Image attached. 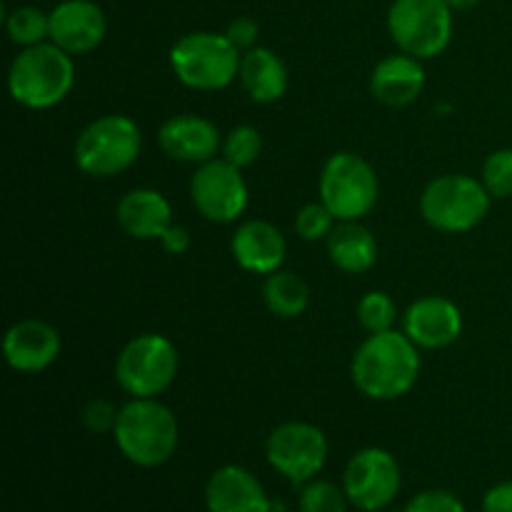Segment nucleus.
Listing matches in <instances>:
<instances>
[{"label":"nucleus","instance_id":"obj_28","mask_svg":"<svg viewBox=\"0 0 512 512\" xmlns=\"http://www.w3.org/2000/svg\"><path fill=\"white\" fill-rule=\"evenodd\" d=\"M335 223H338V218L330 213L328 205L323 200H315V203H305L298 210V215H295V233L303 240H308V243H318V240H328Z\"/></svg>","mask_w":512,"mask_h":512},{"label":"nucleus","instance_id":"obj_10","mask_svg":"<svg viewBox=\"0 0 512 512\" xmlns=\"http://www.w3.org/2000/svg\"><path fill=\"white\" fill-rule=\"evenodd\" d=\"M330 455L328 438L313 423L290 420L278 425L265 440V458L275 473L293 485H305L320 475Z\"/></svg>","mask_w":512,"mask_h":512},{"label":"nucleus","instance_id":"obj_22","mask_svg":"<svg viewBox=\"0 0 512 512\" xmlns=\"http://www.w3.org/2000/svg\"><path fill=\"white\" fill-rule=\"evenodd\" d=\"M325 245L333 265L343 273H368L378 260V240L360 220H338Z\"/></svg>","mask_w":512,"mask_h":512},{"label":"nucleus","instance_id":"obj_3","mask_svg":"<svg viewBox=\"0 0 512 512\" xmlns=\"http://www.w3.org/2000/svg\"><path fill=\"white\" fill-rule=\"evenodd\" d=\"M73 85V55L50 40L23 48L8 68L10 98L30 110L55 108L68 98Z\"/></svg>","mask_w":512,"mask_h":512},{"label":"nucleus","instance_id":"obj_9","mask_svg":"<svg viewBox=\"0 0 512 512\" xmlns=\"http://www.w3.org/2000/svg\"><path fill=\"white\" fill-rule=\"evenodd\" d=\"M388 33L400 53L418 60L438 58L453 40V8L448 0H393Z\"/></svg>","mask_w":512,"mask_h":512},{"label":"nucleus","instance_id":"obj_18","mask_svg":"<svg viewBox=\"0 0 512 512\" xmlns=\"http://www.w3.org/2000/svg\"><path fill=\"white\" fill-rule=\"evenodd\" d=\"M230 253L248 273L270 275L283 268L288 243L268 220H245L230 238Z\"/></svg>","mask_w":512,"mask_h":512},{"label":"nucleus","instance_id":"obj_26","mask_svg":"<svg viewBox=\"0 0 512 512\" xmlns=\"http://www.w3.org/2000/svg\"><path fill=\"white\" fill-rule=\"evenodd\" d=\"M398 320V305L383 290H370L358 303V323L363 325L365 333H385L393 330Z\"/></svg>","mask_w":512,"mask_h":512},{"label":"nucleus","instance_id":"obj_32","mask_svg":"<svg viewBox=\"0 0 512 512\" xmlns=\"http://www.w3.org/2000/svg\"><path fill=\"white\" fill-rule=\"evenodd\" d=\"M225 35H228V40L240 50V53H245V50H250L258 45L260 25H258V20L250 18V15H238V18L230 20L228 23Z\"/></svg>","mask_w":512,"mask_h":512},{"label":"nucleus","instance_id":"obj_13","mask_svg":"<svg viewBox=\"0 0 512 512\" xmlns=\"http://www.w3.org/2000/svg\"><path fill=\"white\" fill-rule=\"evenodd\" d=\"M108 33V18L95 0H63L50 10V43L70 55L93 53Z\"/></svg>","mask_w":512,"mask_h":512},{"label":"nucleus","instance_id":"obj_19","mask_svg":"<svg viewBox=\"0 0 512 512\" xmlns=\"http://www.w3.org/2000/svg\"><path fill=\"white\" fill-rule=\"evenodd\" d=\"M115 220L133 240H160L173 225V205L160 190L133 188L120 198Z\"/></svg>","mask_w":512,"mask_h":512},{"label":"nucleus","instance_id":"obj_6","mask_svg":"<svg viewBox=\"0 0 512 512\" xmlns=\"http://www.w3.org/2000/svg\"><path fill=\"white\" fill-rule=\"evenodd\" d=\"M493 195L483 180L465 173H448L430 180L420 195V215L440 233H468L478 228L490 210Z\"/></svg>","mask_w":512,"mask_h":512},{"label":"nucleus","instance_id":"obj_14","mask_svg":"<svg viewBox=\"0 0 512 512\" xmlns=\"http://www.w3.org/2000/svg\"><path fill=\"white\" fill-rule=\"evenodd\" d=\"M158 145L175 163L203 165L218 158L223 138H220V130L215 128L213 120L195 113H183L173 115L160 125Z\"/></svg>","mask_w":512,"mask_h":512},{"label":"nucleus","instance_id":"obj_21","mask_svg":"<svg viewBox=\"0 0 512 512\" xmlns=\"http://www.w3.org/2000/svg\"><path fill=\"white\" fill-rule=\"evenodd\" d=\"M240 85L253 103L270 105L288 93V68L275 50L255 45L240 58Z\"/></svg>","mask_w":512,"mask_h":512},{"label":"nucleus","instance_id":"obj_33","mask_svg":"<svg viewBox=\"0 0 512 512\" xmlns=\"http://www.w3.org/2000/svg\"><path fill=\"white\" fill-rule=\"evenodd\" d=\"M483 512H512V480L493 485L485 493Z\"/></svg>","mask_w":512,"mask_h":512},{"label":"nucleus","instance_id":"obj_31","mask_svg":"<svg viewBox=\"0 0 512 512\" xmlns=\"http://www.w3.org/2000/svg\"><path fill=\"white\" fill-rule=\"evenodd\" d=\"M403 512H468L465 503L450 490H423V493L413 495L405 505Z\"/></svg>","mask_w":512,"mask_h":512},{"label":"nucleus","instance_id":"obj_20","mask_svg":"<svg viewBox=\"0 0 512 512\" xmlns=\"http://www.w3.org/2000/svg\"><path fill=\"white\" fill-rule=\"evenodd\" d=\"M425 88L423 60L408 53L388 55L370 73V93L388 108H405L415 103Z\"/></svg>","mask_w":512,"mask_h":512},{"label":"nucleus","instance_id":"obj_25","mask_svg":"<svg viewBox=\"0 0 512 512\" xmlns=\"http://www.w3.org/2000/svg\"><path fill=\"white\" fill-rule=\"evenodd\" d=\"M263 153V135L253 125H235L228 135L223 138V148H220V158L233 163L235 168H248Z\"/></svg>","mask_w":512,"mask_h":512},{"label":"nucleus","instance_id":"obj_12","mask_svg":"<svg viewBox=\"0 0 512 512\" xmlns=\"http://www.w3.org/2000/svg\"><path fill=\"white\" fill-rule=\"evenodd\" d=\"M403 473L395 455L385 448H363L348 460L343 473V490L350 505L363 512L388 508L400 493Z\"/></svg>","mask_w":512,"mask_h":512},{"label":"nucleus","instance_id":"obj_23","mask_svg":"<svg viewBox=\"0 0 512 512\" xmlns=\"http://www.w3.org/2000/svg\"><path fill=\"white\" fill-rule=\"evenodd\" d=\"M263 300L268 310L278 318H298L310 305V288L300 275L290 270H275L263 283Z\"/></svg>","mask_w":512,"mask_h":512},{"label":"nucleus","instance_id":"obj_24","mask_svg":"<svg viewBox=\"0 0 512 512\" xmlns=\"http://www.w3.org/2000/svg\"><path fill=\"white\" fill-rule=\"evenodd\" d=\"M5 30H8V38L20 48L40 45L50 40V13L35 8V5H20L8 13Z\"/></svg>","mask_w":512,"mask_h":512},{"label":"nucleus","instance_id":"obj_16","mask_svg":"<svg viewBox=\"0 0 512 512\" xmlns=\"http://www.w3.org/2000/svg\"><path fill=\"white\" fill-rule=\"evenodd\" d=\"M5 363L25 375L43 373L58 360L60 333L40 318L18 320L3 338Z\"/></svg>","mask_w":512,"mask_h":512},{"label":"nucleus","instance_id":"obj_34","mask_svg":"<svg viewBox=\"0 0 512 512\" xmlns=\"http://www.w3.org/2000/svg\"><path fill=\"white\" fill-rule=\"evenodd\" d=\"M160 245H163L165 253L170 255H185L190 250V233L183 228V225H170L168 230L160 238Z\"/></svg>","mask_w":512,"mask_h":512},{"label":"nucleus","instance_id":"obj_17","mask_svg":"<svg viewBox=\"0 0 512 512\" xmlns=\"http://www.w3.org/2000/svg\"><path fill=\"white\" fill-rule=\"evenodd\" d=\"M208 512H273L275 503L263 483L240 465H223L205 483Z\"/></svg>","mask_w":512,"mask_h":512},{"label":"nucleus","instance_id":"obj_27","mask_svg":"<svg viewBox=\"0 0 512 512\" xmlns=\"http://www.w3.org/2000/svg\"><path fill=\"white\" fill-rule=\"evenodd\" d=\"M348 495L340 485L330 483V480H310L303 485L298 500L300 512H348Z\"/></svg>","mask_w":512,"mask_h":512},{"label":"nucleus","instance_id":"obj_35","mask_svg":"<svg viewBox=\"0 0 512 512\" xmlns=\"http://www.w3.org/2000/svg\"><path fill=\"white\" fill-rule=\"evenodd\" d=\"M480 3H483V0H448V5L453 10H470Z\"/></svg>","mask_w":512,"mask_h":512},{"label":"nucleus","instance_id":"obj_2","mask_svg":"<svg viewBox=\"0 0 512 512\" xmlns=\"http://www.w3.org/2000/svg\"><path fill=\"white\" fill-rule=\"evenodd\" d=\"M113 440L128 463L160 468L178 450L180 425L173 410L158 398H130L120 408Z\"/></svg>","mask_w":512,"mask_h":512},{"label":"nucleus","instance_id":"obj_5","mask_svg":"<svg viewBox=\"0 0 512 512\" xmlns=\"http://www.w3.org/2000/svg\"><path fill=\"white\" fill-rule=\"evenodd\" d=\"M240 53L225 33L198 30L188 33L170 48V68L185 88L213 90L228 88L240 73Z\"/></svg>","mask_w":512,"mask_h":512},{"label":"nucleus","instance_id":"obj_15","mask_svg":"<svg viewBox=\"0 0 512 512\" xmlns=\"http://www.w3.org/2000/svg\"><path fill=\"white\" fill-rule=\"evenodd\" d=\"M403 333L420 350L448 348L463 335V313L443 295H425L405 310Z\"/></svg>","mask_w":512,"mask_h":512},{"label":"nucleus","instance_id":"obj_29","mask_svg":"<svg viewBox=\"0 0 512 512\" xmlns=\"http://www.w3.org/2000/svg\"><path fill=\"white\" fill-rule=\"evenodd\" d=\"M480 180L493 198H512V148H500L490 153L483 163Z\"/></svg>","mask_w":512,"mask_h":512},{"label":"nucleus","instance_id":"obj_1","mask_svg":"<svg viewBox=\"0 0 512 512\" xmlns=\"http://www.w3.org/2000/svg\"><path fill=\"white\" fill-rule=\"evenodd\" d=\"M420 348L403 333V330H385L370 333L355 350L350 375L353 383L365 398L398 400L415 388L420 378Z\"/></svg>","mask_w":512,"mask_h":512},{"label":"nucleus","instance_id":"obj_8","mask_svg":"<svg viewBox=\"0 0 512 512\" xmlns=\"http://www.w3.org/2000/svg\"><path fill=\"white\" fill-rule=\"evenodd\" d=\"M320 200L338 220H363L380 200V180L373 165L358 153L340 150L320 170Z\"/></svg>","mask_w":512,"mask_h":512},{"label":"nucleus","instance_id":"obj_30","mask_svg":"<svg viewBox=\"0 0 512 512\" xmlns=\"http://www.w3.org/2000/svg\"><path fill=\"white\" fill-rule=\"evenodd\" d=\"M120 408H115L110 400L105 398H93L83 405L80 410V420H83L85 428L95 435H113L115 425H118Z\"/></svg>","mask_w":512,"mask_h":512},{"label":"nucleus","instance_id":"obj_11","mask_svg":"<svg viewBox=\"0 0 512 512\" xmlns=\"http://www.w3.org/2000/svg\"><path fill=\"white\" fill-rule=\"evenodd\" d=\"M190 200L210 223H235L245 213L250 200L243 170L225 158H213L198 165L190 178Z\"/></svg>","mask_w":512,"mask_h":512},{"label":"nucleus","instance_id":"obj_4","mask_svg":"<svg viewBox=\"0 0 512 512\" xmlns=\"http://www.w3.org/2000/svg\"><path fill=\"white\" fill-rule=\"evenodd\" d=\"M143 135L128 115L110 113L80 130L73 148V160L80 173L90 178H115L138 160Z\"/></svg>","mask_w":512,"mask_h":512},{"label":"nucleus","instance_id":"obj_7","mask_svg":"<svg viewBox=\"0 0 512 512\" xmlns=\"http://www.w3.org/2000/svg\"><path fill=\"white\" fill-rule=\"evenodd\" d=\"M180 370L178 348L160 333L135 335L115 360V383L130 398H158L175 383Z\"/></svg>","mask_w":512,"mask_h":512}]
</instances>
